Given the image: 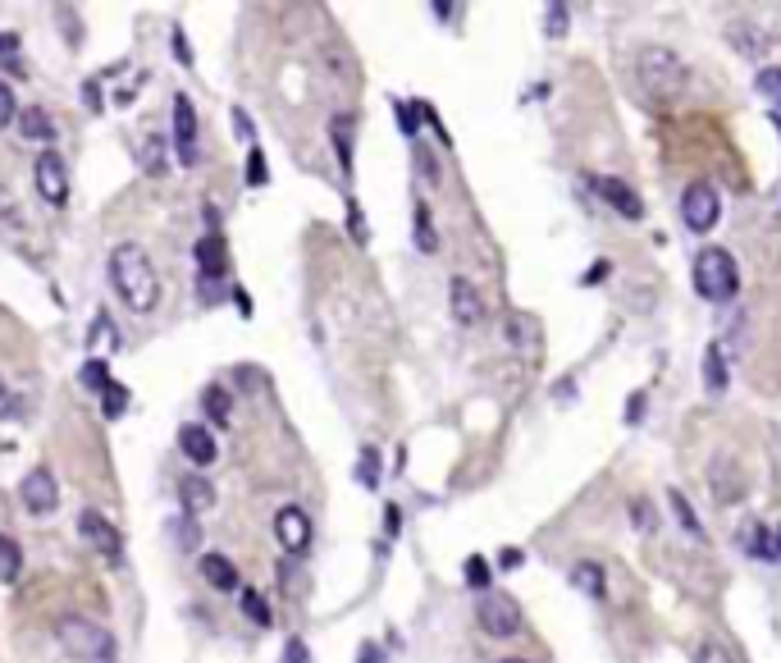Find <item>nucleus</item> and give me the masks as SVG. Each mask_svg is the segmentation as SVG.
Masks as SVG:
<instances>
[{
	"label": "nucleus",
	"instance_id": "f257e3e1",
	"mask_svg": "<svg viewBox=\"0 0 781 663\" xmlns=\"http://www.w3.org/2000/svg\"><path fill=\"white\" fill-rule=\"evenodd\" d=\"M106 270H110V284H115V293L123 297V307H129V312L147 316V312L161 307V275H155L151 257L138 243H119L110 252Z\"/></svg>",
	"mask_w": 781,
	"mask_h": 663
},
{
	"label": "nucleus",
	"instance_id": "f03ea898",
	"mask_svg": "<svg viewBox=\"0 0 781 663\" xmlns=\"http://www.w3.org/2000/svg\"><path fill=\"white\" fill-rule=\"evenodd\" d=\"M695 289L704 303H731L740 293V270L727 248H704L695 257Z\"/></svg>",
	"mask_w": 781,
	"mask_h": 663
},
{
	"label": "nucleus",
	"instance_id": "7ed1b4c3",
	"mask_svg": "<svg viewBox=\"0 0 781 663\" xmlns=\"http://www.w3.org/2000/svg\"><path fill=\"white\" fill-rule=\"evenodd\" d=\"M636 78H640V87H649L653 97H676L685 87V65H681V55L668 51V46H644L640 59H636Z\"/></svg>",
	"mask_w": 781,
	"mask_h": 663
},
{
	"label": "nucleus",
	"instance_id": "20e7f679",
	"mask_svg": "<svg viewBox=\"0 0 781 663\" xmlns=\"http://www.w3.org/2000/svg\"><path fill=\"white\" fill-rule=\"evenodd\" d=\"M59 645H65L74 659L83 663H110L115 659V641H110V631L101 622H91V618H59Z\"/></svg>",
	"mask_w": 781,
	"mask_h": 663
},
{
	"label": "nucleus",
	"instance_id": "39448f33",
	"mask_svg": "<svg viewBox=\"0 0 781 663\" xmlns=\"http://www.w3.org/2000/svg\"><path fill=\"white\" fill-rule=\"evenodd\" d=\"M476 618H480V627H485V637H493V641H512L517 631H521V605L508 595V590H485L480 599H476Z\"/></svg>",
	"mask_w": 781,
	"mask_h": 663
},
{
	"label": "nucleus",
	"instance_id": "423d86ee",
	"mask_svg": "<svg viewBox=\"0 0 781 663\" xmlns=\"http://www.w3.org/2000/svg\"><path fill=\"white\" fill-rule=\"evenodd\" d=\"M717 216H723V197H717V188L708 184V178H695V184L685 188V197H681V220H685V229L708 233V229L717 225Z\"/></svg>",
	"mask_w": 781,
	"mask_h": 663
},
{
	"label": "nucleus",
	"instance_id": "0eeeda50",
	"mask_svg": "<svg viewBox=\"0 0 781 663\" xmlns=\"http://www.w3.org/2000/svg\"><path fill=\"white\" fill-rule=\"evenodd\" d=\"M33 188L55 210L69 206V165H65V156H59V152H42L33 161Z\"/></svg>",
	"mask_w": 781,
	"mask_h": 663
},
{
	"label": "nucleus",
	"instance_id": "6e6552de",
	"mask_svg": "<svg viewBox=\"0 0 781 663\" xmlns=\"http://www.w3.org/2000/svg\"><path fill=\"white\" fill-rule=\"evenodd\" d=\"M78 535L87 540V550H97L106 563L123 558V540H119V531H115V522L106 518V512H97V508L78 512Z\"/></svg>",
	"mask_w": 781,
	"mask_h": 663
},
{
	"label": "nucleus",
	"instance_id": "1a4fd4ad",
	"mask_svg": "<svg viewBox=\"0 0 781 663\" xmlns=\"http://www.w3.org/2000/svg\"><path fill=\"white\" fill-rule=\"evenodd\" d=\"M19 499H23V508L33 512V518H51V512L59 508V486H55V476H51L46 467H33V471L23 476Z\"/></svg>",
	"mask_w": 781,
	"mask_h": 663
},
{
	"label": "nucleus",
	"instance_id": "9d476101",
	"mask_svg": "<svg viewBox=\"0 0 781 663\" xmlns=\"http://www.w3.org/2000/svg\"><path fill=\"white\" fill-rule=\"evenodd\" d=\"M708 490L717 503H736L745 494V467L736 463V454H717L708 463Z\"/></svg>",
	"mask_w": 781,
	"mask_h": 663
},
{
	"label": "nucleus",
	"instance_id": "9b49d317",
	"mask_svg": "<svg viewBox=\"0 0 781 663\" xmlns=\"http://www.w3.org/2000/svg\"><path fill=\"white\" fill-rule=\"evenodd\" d=\"M174 152L178 165H197V110L183 93H174Z\"/></svg>",
	"mask_w": 781,
	"mask_h": 663
},
{
	"label": "nucleus",
	"instance_id": "f8f14e48",
	"mask_svg": "<svg viewBox=\"0 0 781 663\" xmlns=\"http://www.w3.org/2000/svg\"><path fill=\"white\" fill-rule=\"evenodd\" d=\"M448 312H453L457 325H480L485 320V293L466 275H453L448 280Z\"/></svg>",
	"mask_w": 781,
	"mask_h": 663
},
{
	"label": "nucleus",
	"instance_id": "ddd939ff",
	"mask_svg": "<svg viewBox=\"0 0 781 663\" xmlns=\"http://www.w3.org/2000/svg\"><path fill=\"white\" fill-rule=\"evenodd\" d=\"M274 540H279V545H284L289 554H306L311 550V518H306V512L302 508H279L274 512Z\"/></svg>",
	"mask_w": 781,
	"mask_h": 663
},
{
	"label": "nucleus",
	"instance_id": "4468645a",
	"mask_svg": "<svg viewBox=\"0 0 781 663\" xmlns=\"http://www.w3.org/2000/svg\"><path fill=\"white\" fill-rule=\"evenodd\" d=\"M595 193L617 210L621 220H640V216H644V202L636 197V188L621 184V178H612V174H599V178H595Z\"/></svg>",
	"mask_w": 781,
	"mask_h": 663
},
{
	"label": "nucleus",
	"instance_id": "2eb2a0df",
	"mask_svg": "<svg viewBox=\"0 0 781 663\" xmlns=\"http://www.w3.org/2000/svg\"><path fill=\"white\" fill-rule=\"evenodd\" d=\"M178 448H183V458L193 467H210L215 458H220V444H215V435L206 426H197V421L178 426Z\"/></svg>",
	"mask_w": 781,
	"mask_h": 663
},
{
	"label": "nucleus",
	"instance_id": "dca6fc26",
	"mask_svg": "<svg viewBox=\"0 0 781 663\" xmlns=\"http://www.w3.org/2000/svg\"><path fill=\"white\" fill-rule=\"evenodd\" d=\"M178 508H183V518H202L206 508H215V486L202 476H183L178 480Z\"/></svg>",
	"mask_w": 781,
	"mask_h": 663
},
{
	"label": "nucleus",
	"instance_id": "f3484780",
	"mask_svg": "<svg viewBox=\"0 0 781 663\" xmlns=\"http://www.w3.org/2000/svg\"><path fill=\"white\" fill-rule=\"evenodd\" d=\"M567 582H572V586H576L581 595H589V599H604V595H608V577H604V563H595V558H581V563H572Z\"/></svg>",
	"mask_w": 781,
	"mask_h": 663
},
{
	"label": "nucleus",
	"instance_id": "a211bd4d",
	"mask_svg": "<svg viewBox=\"0 0 781 663\" xmlns=\"http://www.w3.org/2000/svg\"><path fill=\"white\" fill-rule=\"evenodd\" d=\"M197 265H202V280H220L229 270V252H225V238L220 233H206L197 243Z\"/></svg>",
	"mask_w": 781,
	"mask_h": 663
},
{
	"label": "nucleus",
	"instance_id": "6ab92c4d",
	"mask_svg": "<svg viewBox=\"0 0 781 663\" xmlns=\"http://www.w3.org/2000/svg\"><path fill=\"white\" fill-rule=\"evenodd\" d=\"M727 384H731L727 352H723V344H708L704 348V389L708 394H727Z\"/></svg>",
	"mask_w": 781,
	"mask_h": 663
},
{
	"label": "nucleus",
	"instance_id": "aec40b11",
	"mask_svg": "<svg viewBox=\"0 0 781 663\" xmlns=\"http://www.w3.org/2000/svg\"><path fill=\"white\" fill-rule=\"evenodd\" d=\"M19 133L28 138V142H55V124H51V115L42 110V106H28V110H19Z\"/></svg>",
	"mask_w": 781,
	"mask_h": 663
},
{
	"label": "nucleus",
	"instance_id": "412c9836",
	"mask_svg": "<svg viewBox=\"0 0 781 663\" xmlns=\"http://www.w3.org/2000/svg\"><path fill=\"white\" fill-rule=\"evenodd\" d=\"M202 577H206L215 590H238V567H234L225 554H206V558H202Z\"/></svg>",
	"mask_w": 781,
	"mask_h": 663
},
{
	"label": "nucleus",
	"instance_id": "4be33fe9",
	"mask_svg": "<svg viewBox=\"0 0 781 663\" xmlns=\"http://www.w3.org/2000/svg\"><path fill=\"white\" fill-rule=\"evenodd\" d=\"M727 42H731L740 55H763V51H768V37L759 33L755 23H740V19L727 28Z\"/></svg>",
	"mask_w": 781,
	"mask_h": 663
},
{
	"label": "nucleus",
	"instance_id": "5701e85b",
	"mask_svg": "<svg viewBox=\"0 0 781 663\" xmlns=\"http://www.w3.org/2000/svg\"><path fill=\"white\" fill-rule=\"evenodd\" d=\"M329 133H334V152H338L343 174H352V119H348V115H334Z\"/></svg>",
	"mask_w": 781,
	"mask_h": 663
},
{
	"label": "nucleus",
	"instance_id": "b1692460",
	"mask_svg": "<svg viewBox=\"0 0 781 663\" xmlns=\"http://www.w3.org/2000/svg\"><path fill=\"white\" fill-rule=\"evenodd\" d=\"M412 229H416V248L430 257V252H440V233H434V220H430V202H416L412 210Z\"/></svg>",
	"mask_w": 781,
	"mask_h": 663
},
{
	"label": "nucleus",
	"instance_id": "393cba45",
	"mask_svg": "<svg viewBox=\"0 0 781 663\" xmlns=\"http://www.w3.org/2000/svg\"><path fill=\"white\" fill-rule=\"evenodd\" d=\"M138 156H142V170H147V174H165V170H170L165 138H155V133H147V138H142V152H138Z\"/></svg>",
	"mask_w": 781,
	"mask_h": 663
},
{
	"label": "nucleus",
	"instance_id": "a878e982",
	"mask_svg": "<svg viewBox=\"0 0 781 663\" xmlns=\"http://www.w3.org/2000/svg\"><path fill=\"white\" fill-rule=\"evenodd\" d=\"M119 344V329H115V320L106 316V312H97V316H91V329H87V348H115Z\"/></svg>",
	"mask_w": 781,
	"mask_h": 663
},
{
	"label": "nucleus",
	"instance_id": "bb28decb",
	"mask_svg": "<svg viewBox=\"0 0 781 663\" xmlns=\"http://www.w3.org/2000/svg\"><path fill=\"white\" fill-rule=\"evenodd\" d=\"M19 572H23V550L14 545L10 535H0V582H19Z\"/></svg>",
	"mask_w": 781,
	"mask_h": 663
},
{
	"label": "nucleus",
	"instance_id": "cd10ccee",
	"mask_svg": "<svg viewBox=\"0 0 781 663\" xmlns=\"http://www.w3.org/2000/svg\"><path fill=\"white\" fill-rule=\"evenodd\" d=\"M736 540H740V550H749V554H755V558H777L772 540H768V526H759V522H755V526H745V531H740Z\"/></svg>",
	"mask_w": 781,
	"mask_h": 663
},
{
	"label": "nucleus",
	"instance_id": "c85d7f7f",
	"mask_svg": "<svg viewBox=\"0 0 781 663\" xmlns=\"http://www.w3.org/2000/svg\"><path fill=\"white\" fill-rule=\"evenodd\" d=\"M78 384H83V389H91V394H101V389L110 384V361H106V357H91V361H83Z\"/></svg>",
	"mask_w": 781,
	"mask_h": 663
},
{
	"label": "nucleus",
	"instance_id": "c756f323",
	"mask_svg": "<svg viewBox=\"0 0 781 663\" xmlns=\"http://www.w3.org/2000/svg\"><path fill=\"white\" fill-rule=\"evenodd\" d=\"M101 412H106V421H119L123 412H129V389H123L119 380H110L101 389Z\"/></svg>",
	"mask_w": 781,
	"mask_h": 663
},
{
	"label": "nucleus",
	"instance_id": "7c9ffc66",
	"mask_svg": "<svg viewBox=\"0 0 781 663\" xmlns=\"http://www.w3.org/2000/svg\"><path fill=\"white\" fill-rule=\"evenodd\" d=\"M668 499H672V512H676V522H681V531H685V535H695V540H699V535H704V526H699V518H695V508H691V499H685L681 490H672Z\"/></svg>",
	"mask_w": 781,
	"mask_h": 663
},
{
	"label": "nucleus",
	"instance_id": "2f4dec72",
	"mask_svg": "<svg viewBox=\"0 0 781 663\" xmlns=\"http://www.w3.org/2000/svg\"><path fill=\"white\" fill-rule=\"evenodd\" d=\"M202 407H206V416H215V421H229V407H234L229 389H220V384L202 389Z\"/></svg>",
	"mask_w": 781,
	"mask_h": 663
},
{
	"label": "nucleus",
	"instance_id": "473e14b6",
	"mask_svg": "<svg viewBox=\"0 0 781 663\" xmlns=\"http://www.w3.org/2000/svg\"><path fill=\"white\" fill-rule=\"evenodd\" d=\"M357 480L366 490H380V448H361V463H357Z\"/></svg>",
	"mask_w": 781,
	"mask_h": 663
},
{
	"label": "nucleus",
	"instance_id": "72a5a7b5",
	"mask_svg": "<svg viewBox=\"0 0 781 663\" xmlns=\"http://www.w3.org/2000/svg\"><path fill=\"white\" fill-rule=\"evenodd\" d=\"M238 609H242V618H252L257 627H270V605H265V599H261L257 590H242Z\"/></svg>",
	"mask_w": 781,
	"mask_h": 663
},
{
	"label": "nucleus",
	"instance_id": "f704fd0d",
	"mask_svg": "<svg viewBox=\"0 0 781 663\" xmlns=\"http://www.w3.org/2000/svg\"><path fill=\"white\" fill-rule=\"evenodd\" d=\"M466 586H471V590H489V558H480V554H471V558H466Z\"/></svg>",
	"mask_w": 781,
	"mask_h": 663
},
{
	"label": "nucleus",
	"instance_id": "c9c22d12",
	"mask_svg": "<svg viewBox=\"0 0 781 663\" xmlns=\"http://www.w3.org/2000/svg\"><path fill=\"white\" fill-rule=\"evenodd\" d=\"M695 663H736V659H731V650H727L723 641H713V637H708V641H699Z\"/></svg>",
	"mask_w": 781,
	"mask_h": 663
},
{
	"label": "nucleus",
	"instance_id": "e433bc0d",
	"mask_svg": "<svg viewBox=\"0 0 781 663\" xmlns=\"http://www.w3.org/2000/svg\"><path fill=\"white\" fill-rule=\"evenodd\" d=\"M0 65L10 74H23V59H19V37L14 33H0Z\"/></svg>",
	"mask_w": 781,
	"mask_h": 663
},
{
	"label": "nucleus",
	"instance_id": "4c0bfd02",
	"mask_svg": "<svg viewBox=\"0 0 781 663\" xmlns=\"http://www.w3.org/2000/svg\"><path fill=\"white\" fill-rule=\"evenodd\" d=\"M755 87H759V97H768V101L781 106V69H759Z\"/></svg>",
	"mask_w": 781,
	"mask_h": 663
},
{
	"label": "nucleus",
	"instance_id": "58836bf2",
	"mask_svg": "<svg viewBox=\"0 0 781 663\" xmlns=\"http://www.w3.org/2000/svg\"><path fill=\"white\" fill-rule=\"evenodd\" d=\"M14 119H19V106H14V87H10L6 78H0V129H6V124H14Z\"/></svg>",
	"mask_w": 781,
	"mask_h": 663
},
{
	"label": "nucleus",
	"instance_id": "ea45409f",
	"mask_svg": "<svg viewBox=\"0 0 781 663\" xmlns=\"http://www.w3.org/2000/svg\"><path fill=\"white\" fill-rule=\"evenodd\" d=\"M270 178V170H265V156H261V146H252V152H247V184H265Z\"/></svg>",
	"mask_w": 781,
	"mask_h": 663
},
{
	"label": "nucleus",
	"instance_id": "a19ab883",
	"mask_svg": "<svg viewBox=\"0 0 781 663\" xmlns=\"http://www.w3.org/2000/svg\"><path fill=\"white\" fill-rule=\"evenodd\" d=\"M544 14H549V19H544V33H549V37H562V33H567V14H572L567 6H549Z\"/></svg>",
	"mask_w": 781,
	"mask_h": 663
},
{
	"label": "nucleus",
	"instance_id": "79ce46f5",
	"mask_svg": "<svg viewBox=\"0 0 781 663\" xmlns=\"http://www.w3.org/2000/svg\"><path fill=\"white\" fill-rule=\"evenodd\" d=\"M393 110H398V129H402V138H416V133H421L416 110H412L408 101H393Z\"/></svg>",
	"mask_w": 781,
	"mask_h": 663
},
{
	"label": "nucleus",
	"instance_id": "37998d69",
	"mask_svg": "<svg viewBox=\"0 0 781 663\" xmlns=\"http://www.w3.org/2000/svg\"><path fill=\"white\" fill-rule=\"evenodd\" d=\"M170 46H174V59H178V65H183V69H193V51H187V33H183L178 23H174V33H170Z\"/></svg>",
	"mask_w": 781,
	"mask_h": 663
},
{
	"label": "nucleus",
	"instance_id": "c03bdc74",
	"mask_svg": "<svg viewBox=\"0 0 781 663\" xmlns=\"http://www.w3.org/2000/svg\"><path fill=\"white\" fill-rule=\"evenodd\" d=\"M631 522H640V531H644V535L653 531V508H649L644 499H631Z\"/></svg>",
	"mask_w": 781,
	"mask_h": 663
},
{
	"label": "nucleus",
	"instance_id": "a18cd8bd",
	"mask_svg": "<svg viewBox=\"0 0 781 663\" xmlns=\"http://www.w3.org/2000/svg\"><path fill=\"white\" fill-rule=\"evenodd\" d=\"M234 129H238V138H242V142H252V146H257V129H252V119H247V110H238V106H234Z\"/></svg>",
	"mask_w": 781,
	"mask_h": 663
},
{
	"label": "nucleus",
	"instance_id": "49530a36",
	"mask_svg": "<svg viewBox=\"0 0 781 663\" xmlns=\"http://www.w3.org/2000/svg\"><path fill=\"white\" fill-rule=\"evenodd\" d=\"M608 275H612V261H604V257H599L595 265H589V270H585V280H581V284H604Z\"/></svg>",
	"mask_w": 781,
	"mask_h": 663
},
{
	"label": "nucleus",
	"instance_id": "de8ad7c7",
	"mask_svg": "<svg viewBox=\"0 0 781 663\" xmlns=\"http://www.w3.org/2000/svg\"><path fill=\"white\" fill-rule=\"evenodd\" d=\"M348 225H352V243H366V220H361V210H357V202H348Z\"/></svg>",
	"mask_w": 781,
	"mask_h": 663
},
{
	"label": "nucleus",
	"instance_id": "09e8293b",
	"mask_svg": "<svg viewBox=\"0 0 781 663\" xmlns=\"http://www.w3.org/2000/svg\"><path fill=\"white\" fill-rule=\"evenodd\" d=\"M503 335H508L512 348H525V320H521V316H508V329H503Z\"/></svg>",
	"mask_w": 781,
	"mask_h": 663
},
{
	"label": "nucleus",
	"instance_id": "8fccbe9b",
	"mask_svg": "<svg viewBox=\"0 0 781 663\" xmlns=\"http://www.w3.org/2000/svg\"><path fill=\"white\" fill-rule=\"evenodd\" d=\"M178 526H183V531H178V545H183V550H193V545H197V518H183Z\"/></svg>",
	"mask_w": 781,
	"mask_h": 663
},
{
	"label": "nucleus",
	"instance_id": "3c124183",
	"mask_svg": "<svg viewBox=\"0 0 781 663\" xmlns=\"http://www.w3.org/2000/svg\"><path fill=\"white\" fill-rule=\"evenodd\" d=\"M97 78H91V83H83V101H87V110H101V93H97Z\"/></svg>",
	"mask_w": 781,
	"mask_h": 663
},
{
	"label": "nucleus",
	"instance_id": "603ef678",
	"mask_svg": "<svg viewBox=\"0 0 781 663\" xmlns=\"http://www.w3.org/2000/svg\"><path fill=\"white\" fill-rule=\"evenodd\" d=\"M0 216H6L10 225H19V206L10 202V193H6V188H0Z\"/></svg>",
	"mask_w": 781,
	"mask_h": 663
},
{
	"label": "nucleus",
	"instance_id": "864d4df0",
	"mask_svg": "<svg viewBox=\"0 0 781 663\" xmlns=\"http://www.w3.org/2000/svg\"><path fill=\"white\" fill-rule=\"evenodd\" d=\"M498 567H521V550H503V554H498Z\"/></svg>",
	"mask_w": 781,
	"mask_h": 663
},
{
	"label": "nucleus",
	"instance_id": "5fc2aeb1",
	"mask_svg": "<svg viewBox=\"0 0 781 663\" xmlns=\"http://www.w3.org/2000/svg\"><path fill=\"white\" fill-rule=\"evenodd\" d=\"M234 303H238V312H242V316H252V297H247L242 289H234Z\"/></svg>",
	"mask_w": 781,
	"mask_h": 663
},
{
	"label": "nucleus",
	"instance_id": "6e6d98bb",
	"mask_svg": "<svg viewBox=\"0 0 781 663\" xmlns=\"http://www.w3.org/2000/svg\"><path fill=\"white\" fill-rule=\"evenodd\" d=\"M640 412H644V399H640V394H636V399H631V403H627V421H640Z\"/></svg>",
	"mask_w": 781,
	"mask_h": 663
},
{
	"label": "nucleus",
	"instance_id": "4d7b16f0",
	"mask_svg": "<svg viewBox=\"0 0 781 663\" xmlns=\"http://www.w3.org/2000/svg\"><path fill=\"white\" fill-rule=\"evenodd\" d=\"M284 663H302V645H297V641L289 645V654H284Z\"/></svg>",
	"mask_w": 781,
	"mask_h": 663
},
{
	"label": "nucleus",
	"instance_id": "13d9d810",
	"mask_svg": "<svg viewBox=\"0 0 781 663\" xmlns=\"http://www.w3.org/2000/svg\"><path fill=\"white\" fill-rule=\"evenodd\" d=\"M772 550H777V558H781V531H777V535H772Z\"/></svg>",
	"mask_w": 781,
	"mask_h": 663
},
{
	"label": "nucleus",
	"instance_id": "bf43d9fd",
	"mask_svg": "<svg viewBox=\"0 0 781 663\" xmlns=\"http://www.w3.org/2000/svg\"><path fill=\"white\" fill-rule=\"evenodd\" d=\"M0 399H6V384H0Z\"/></svg>",
	"mask_w": 781,
	"mask_h": 663
},
{
	"label": "nucleus",
	"instance_id": "052dcab7",
	"mask_svg": "<svg viewBox=\"0 0 781 663\" xmlns=\"http://www.w3.org/2000/svg\"><path fill=\"white\" fill-rule=\"evenodd\" d=\"M508 663H521V659H508Z\"/></svg>",
	"mask_w": 781,
	"mask_h": 663
}]
</instances>
